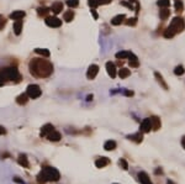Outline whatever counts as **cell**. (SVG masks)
Instances as JSON below:
<instances>
[{"label":"cell","mask_w":185,"mask_h":184,"mask_svg":"<svg viewBox=\"0 0 185 184\" xmlns=\"http://www.w3.org/2000/svg\"><path fill=\"white\" fill-rule=\"evenodd\" d=\"M184 72H185V69H184V67H183V66H178V67L174 69L175 75H183V74H184Z\"/></svg>","instance_id":"obj_35"},{"label":"cell","mask_w":185,"mask_h":184,"mask_svg":"<svg viewBox=\"0 0 185 184\" xmlns=\"http://www.w3.org/2000/svg\"><path fill=\"white\" fill-rule=\"evenodd\" d=\"M170 15V10H168V8H163L162 10H159V16L162 20H167Z\"/></svg>","instance_id":"obj_26"},{"label":"cell","mask_w":185,"mask_h":184,"mask_svg":"<svg viewBox=\"0 0 185 184\" xmlns=\"http://www.w3.org/2000/svg\"><path fill=\"white\" fill-rule=\"evenodd\" d=\"M74 19V13L72 10H68V11H65V13L63 14V20L64 21H67V22H70L72 20Z\"/></svg>","instance_id":"obj_27"},{"label":"cell","mask_w":185,"mask_h":184,"mask_svg":"<svg viewBox=\"0 0 185 184\" xmlns=\"http://www.w3.org/2000/svg\"><path fill=\"white\" fill-rule=\"evenodd\" d=\"M17 162H19V164L22 166L23 168H28V167H30L28 158H27L26 155H23V153H21V155L19 156V158H17Z\"/></svg>","instance_id":"obj_14"},{"label":"cell","mask_w":185,"mask_h":184,"mask_svg":"<svg viewBox=\"0 0 185 184\" xmlns=\"http://www.w3.org/2000/svg\"><path fill=\"white\" fill-rule=\"evenodd\" d=\"M67 5L69 8L74 9V8H78L79 5V0H67Z\"/></svg>","instance_id":"obj_34"},{"label":"cell","mask_w":185,"mask_h":184,"mask_svg":"<svg viewBox=\"0 0 185 184\" xmlns=\"http://www.w3.org/2000/svg\"><path fill=\"white\" fill-rule=\"evenodd\" d=\"M91 14H93V16H94V19L96 20V19H98V14H96V11H95V9H91Z\"/></svg>","instance_id":"obj_44"},{"label":"cell","mask_w":185,"mask_h":184,"mask_svg":"<svg viewBox=\"0 0 185 184\" xmlns=\"http://www.w3.org/2000/svg\"><path fill=\"white\" fill-rule=\"evenodd\" d=\"M125 95H127V97H132L133 95V92H130V90H125L123 92Z\"/></svg>","instance_id":"obj_43"},{"label":"cell","mask_w":185,"mask_h":184,"mask_svg":"<svg viewBox=\"0 0 185 184\" xmlns=\"http://www.w3.org/2000/svg\"><path fill=\"white\" fill-rule=\"evenodd\" d=\"M37 182L40 183V184H45L46 182H47V179H46V177L43 175V173L41 172V173L37 175Z\"/></svg>","instance_id":"obj_36"},{"label":"cell","mask_w":185,"mask_h":184,"mask_svg":"<svg viewBox=\"0 0 185 184\" xmlns=\"http://www.w3.org/2000/svg\"><path fill=\"white\" fill-rule=\"evenodd\" d=\"M47 139H48V141H52V142H58L59 140L62 139V136H61V134H59L58 131H56V130H53L52 132H50L48 135L46 136Z\"/></svg>","instance_id":"obj_11"},{"label":"cell","mask_w":185,"mask_h":184,"mask_svg":"<svg viewBox=\"0 0 185 184\" xmlns=\"http://www.w3.org/2000/svg\"><path fill=\"white\" fill-rule=\"evenodd\" d=\"M35 52L37 53V55H41L42 57H50L51 56V53L48 50H46V48H36Z\"/></svg>","instance_id":"obj_29"},{"label":"cell","mask_w":185,"mask_h":184,"mask_svg":"<svg viewBox=\"0 0 185 184\" xmlns=\"http://www.w3.org/2000/svg\"><path fill=\"white\" fill-rule=\"evenodd\" d=\"M173 31H174V33H179V32H181L185 28V22L184 20L181 19V17H174V19L172 20L170 22V26H169Z\"/></svg>","instance_id":"obj_4"},{"label":"cell","mask_w":185,"mask_h":184,"mask_svg":"<svg viewBox=\"0 0 185 184\" xmlns=\"http://www.w3.org/2000/svg\"><path fill=\"white\" fill-rule=\"evenodd\" d=\"M104 148H105L106 151H114L115 148H116V142L112 141V140L106 141L105 144H104Z\"/></svg>","instance_id":"obj_24"},{"label":"cell","mask_w":185,"mask_h":184,"mask_svg":"<svg viewBox=\"0 0 185 184\" xmlns=\"http://www.w3.org/2000/svg\"><path fill=\"white\" fill-rule=\"evenodd\" d=\"M157 5L158 6H160V8H168L169 5H170V0H158L157 1Z\"/></svg>","instance_id":"obj_32"},{"label":"cell","mask_w":185,"mask_h":184,"mask_svg":"<svg viewBox=\"0 0 185 184\" xmlns=\"http://www.w3.org/2000/svg\"><path fill=\"white\" fill-rule=\"evenodd\" d=\"M118 163H120V166L122 167V169H125V171H127V169H128V163L126 162V159L121 158V159H120V162H118Z\"/></svg>","instance_id":"obj_37"},{"label":"cell","mask_w":185,"mask_h":184,"mask_svg":"<svg viewBox=\"0 0 185 184\" xmlns=\"http://www.w3.org/2000/svg\"><path fill=\"white\" fill-rule=\"evenodd\" d=\"M20 78L21 75L15 67H8L0 69V79L1 80H15Z\"/></svg>","instance_id":"obj_2"},{"label":"cell","mask_w":185,"mask_h":184,"mask_svg":"<svg viewBox=\"0 0 185 184\" xmlns=\"http://www.w3.org/2000/svg\"><path fill=\"white\" fill-rule=\"evenodd\" d=\"M175 36V33H174V31L170 28V27H168L164 31V37H167V38H172V37H174Z\"/></svg>","instance_id":"obj_33"},{"label":"cell","mask_w":185,"mask_h":184,"mask_svg":"<svg viewBox=\"0 0 185 184\" xmlns=\"http://www.w3.org/2000/svg\"><path fill=\"white\" fill-rule=\"evenodd\" d=\"M128 1H136V0H128Z\"/></svg>","instance_id":"obj_50"},{"label":"cell","mask_w":185,"mask_h":184,"mask_svg":"<svg viewBox=\"0 0 185 184\" xmlns=\"http://www.w3.org/2000/svg\"><path fill=\"white\" fill-rule=\"evenodd\" d=\"M99 73V66L98 64H91L90 67L88 68V72H86V77H88V79H94L95 77L98 75Z\"/></svg>","instance_id":"obj_7"},{"label":"cell","mask_w":185,"mask_h":184,"mask_svg":"<svg viewBox=\"0 0 185 184\" xmlns=\"http://www.w3.org/2000/svg\"><path fill=\"white\" fill-rule=\"evenodd\" d=\"M88 4H89V6H90L91 9H95L98 6V0H88Z\"/></svg>","instance_id":"obj_39"},{"label":"cell","mask_w":185,"mask_h":184,"mask_svg":"<svg viewBox=\"0 0 185 184\" xmlns=\"http://www.w3.org/2000/svg\"><path fill=\"white\" fill-rule=\"evenodd\" d=\"M152 130V124H151V120L150 119H145V120L142 121L141 124V127H140V131L142 134H147V132H150Z\"/></svg>","instance_id":"obj_8"},{"label":"cell","mask_w":185,"mask_h":184,"mask_svg":"<svg viewBox=\"0 0 185 184\" xmlns=\"http://www.w3.org/2000/svg\"><path fill=\"white\" fill-rule=\"evenodd\" d=\"M167 184H175V183L173 182V180H168V182H167Z\"/></svg>","instance_id":"obj_48"},{"label":"cell","mask_w":185,"mask_h":184,"mask_svg":"<svg viewBox=\"0 0 185 184\" xmlns=\"http://www.w3.org/2000/svg\"><path fill=\"white\" fill-rule=\"evenodd\" d=\"M111 1H112V0H98V4H99V5H100V4H101V5H106V4H110Z\"/></svg>","instance_id":"obj_41"},{"label":"cell","mask_w":185,"mask_h":184,"mask_svg":"<svg viewBox=\"0 0 185 184\" xmlns=\"http://www.w3.org/2000/svg\"><path fill=\"white\" fill-rule=\"evenodd\" d=\"M42 173L46 177L47 182H57V180H59V178H61L59 172L53 167H45L42 169Z\"/></svg>","instance_id":"obj_3"},{"label":"cell","mask_w":185,"mask_h":184,"mask_svg":"<svg viewBox=\"0 0 185 184\" xmlns=\"http://www.w3.org/2000/svg\"><path fill=\"white\" fill-rule=\"evenodd\" d=\"M16 102L17 104H20V105H25L27 102H28V97H27V94H21V95H19L16 98Z\"/></svg>","instance_id":"obj_25"},{"label":"cell","mask_w":185,"mask_h":184,"mask_svg":"<svg viewBox=\"0 0 185 184\" xmlns=\"http://www.w3.org/2000/svg\"><path fill=\"white\" fill-rule=\"evenodd\" d=\"M4 84H5V82H4V80H1V79H0V87H3Z\"/></svg>","instance_id":"obj_47"},{"label":"cell","mask_w":185,"mask_h":184,"mask_svg":"<svg viewBox=\"0 0 185 184\" xmlns=\"http://www.w3.org/2000/svg\"><path fill=\"white\" fill-rule=\"evenodd\" d=\"M159 173H162V169H160V168L156 171V174H159Z\"/></svg>","instance_id":"obj_46"},{"label":"cell","mask_w":185,"mask_h":184,"mask_svg":"<svg viewBox=\"0 0 185 184\" xmlns=\"http://www.w3.org/2000/svg\"><path fill=\"white\" fill-rule=\"evenodd\" d=\"M136 22H137V19L136 17H132V19H128L127 21H126V23L128 26H135L136 25Z\"/></svg>","instance_id":"obj_40"},{"label":"cell","mask_w":185,"mask_h":184,"mask_svg":"<svg viewBox=\"0 0 185 184\" xmlns=\"http://www.w3.org/2000/svg\"><path fill=\"white\" fill-rule=\"evenodd\" d=\"M125 17H126V16H125L123 14L117 15V16H115L114 19L111 20V23H112L114 26H118V25H121V23L123 22V20H125Z\"/></svg>","instance_id":"obj_19"},{"label":"cell","mask_w":185,"mask_h":184,"mask_svg":"<svg viewBox=\"0 0 185 184\" xmlns=\"http://www.w3.org/2000/svg\"><path fill=\"white\" fill-rule=\"evenodd\" d=\"M53 130H55L53 125H51V124H46V125L42 127V130H41V136H47L50 132H52Z\"/></svg>","instance_id":"obj_20"},{"label":"cell","mask_w":185,"mask_h":184,"mask_svg":"<svg viewBox=\"0 0 185 184\" xmlns=\"http://www.w3.org/2000/svg\"><path fill=\"white\" fill-rule=\"evenodd\" d=\"M174 5H175V11H176V13H183V10H184V4H183L181 0H175Z\"/></svg>","instance_id":"obj_31"},{"label":"cell","mask_w":185,"mask_h":184,"mask_svg":"<svg viewBox=\"0 0 185 184\" xmlns=\"http://www.w3.org/2000/svg\"><path fill=\"white\" fill-rule=\"evenodd\" d=\"M130 74H131V72H130V69H127V68H121L120 70H118V77H120L121 79L127 78Z\"/></svg>","instance_id":"obj_28"},{"label":"cell","mask_w":185,"mask_h":184,"mask_svg":"<svg viewBox=\"0 0 185 184\" xmlns=\"http://www.w3.org/2000/svg\"><path fill=\"white\" fill-rule=\"evenodd\" d=\"M106 72L107 74H109L111 78H115L117 72H116V66H115V63H112V62H107L106 63Z\"/></svg>","instance_id":"obj_9"},{"label":"cell","mask_w":185,"mask_h":184,"mask_svg":"<svg viewBox=\"0 0 185 184\" xmlns=\"http://www.w3.org/2000/svg\"><path fill=\"white\" fill-rule=\"evenodd\" d=\"M5 134H6V130H5L4 126L0 125V135H5Z\"/></svg>","instance_id":"obj_42"},{"label":"cell","mask_w":185,"mask_h":184,"mask_svg":"<svg viewBox=\"0 0 185 184\" xmlns=\"http://www.w3.org/2000/svg\"><path fill=\"white\" fill-rule=\"evenodd\" d=\"M130 51H121V52H117L116 53V58L117 59H126V58H128V56H130Z\"/></svg>","instance_id":"obj_30"},{"label":"cell","mask_w":185,"mask_h":184,"mask_svg":"<svg viewBox=\"0 0 185 184\" xmlns=\"http://www.w3.org/2000/svg\"><path fill=\"white\" fill-rule=\"evenodd\" d=\"M30 72L37 78H47L53 73V66L50 61L43 58H33L28 63Z\"/></svg>","instance_id":"obj_1"},{"label":"cell","mask_w":185,"mask_h":184,"mask_svg":"<svg viewBox=\"0 0 185 184\" xmlns=\"http://www.w3.org/2000/svg\"><path fill=\"white\" fill-rule=\"evenodd\" d=\"M150 120L152 124V129L154 131H157V130L160 129V119H158L157 116H152V117H150Z\"/></svg>","instance_id":"obj_17"},{"label":"cell","mask_w":185,"mask_h":184,"mask_svg":"<svg viewBox=\"0 0 185 184\" xmlns=\"http://www.w3.org/2000/svg\"><path fill=\"white\" fill-rule=\"evenodd\" d=\"M45 21H46L47 26L53 27V28H58V27L62 26V20L58 19L57 16H47Z\"/></svg>","instance_id":"obj_6"},{"label":"cell","mask_w":185,"mask_h":184,"mask_svg":"<svg viewBox=\"0 0 185 184\" xmlns=\"http://www.w3.org/2000/svg\"><path fill=\"white\" fill-rule=\"evenodd\" d=\"M154 75H156V78H157L158 83H159L160 85H162V88L164 89V90H168V85H167V83L164 82V79H163V75L160 74V73H158V72H156V73H154Z\"/></svg>","instance_id":"obj_21"},{"label":"cell","mask_w":185,"mask_h":184,"mask_svg":"<svg viewBox=\"0 0 185 184\" xmlns=\"http://www.w3.org/2000/svg\"><path fill=\"white\" fill-rule=\"evenodd\" d=\"M127 139L131 140V141H133V142H136V144H141L142 140H143V135H142V132L140 131V132L133 134V135H128Z\"/></svg>","instance_id":"obj_15"},{"label":"cell","mask_w":185,"mask_h":184,"mask_svg":"<svg viewBox=\"0 0 185 184\" xmlns=\"http://www.w3.org/2000/svg\"><path fill=\"white\" fill-rule=\"evenodd\" d=\"M107 164H110V159L107 157H101V158H98L96 161H95V166H96L98 168H104Z\"/></svg>","instance_id":"obj_12"},{"label":"cell","mask_w":185,"mask_h":184,"mask_svg":"<svg viewBox=\"0 0 185 184\" xmlns=\"http://www.w3.org/2000/svg\"><path fill=\"white\" fill-rule=\"evenodd\" d=\"M23 16H25V11L17 10V11H14V13L10 14V19L11 20H15V21H19V20L23 19Z\"/></svg>","instance_id":"obj_13"},{"label":"cell","mask_w":185,"mask_h":184,"mask_svg":"<svg viewBox=\"0 0 185 184\" xmlns=\"http://www.w3.org/2000/svg\"><path fill=\"white\" fill-rule=\"evenodd\" d=\"M50 9L48 8H45V6H40L38 9H37V15L40 16V17H47L48 16V14H50Z\"/></svg>","instance_id":"obj_22"},{"label":"cell","mask_w":185,"mask_h":184,"mask_svg":"<svg viewBox=\"0 0 185 184\" xmlns=\"http://www.w3.org/2000/svg\"><path fill=\"white\" fill-rule=\"evenodd\" d=\"M114 184H117V183H114Z\"/></svg>","instance_id":"obj_51"},{"label":"cell","mask_w":185,"mask_h":184,"mask_svg":"<svg viewBox=\"0 0 185 184\" xmlns=\"http://www.w3.org/2000/svg\"><path fill=\"white\" fill-rule=\"evenodd\" d=\"M22 27H23V25H22V21L21 20H19V21H15V23H14V32H15V35H19L22 32Z\"/></svg>","instance_id":"obj_23"},{"label":"cell","mask_w":185,"mask_h":184,"mask_svg":"<svg viewBox=\"0 0 185 184\" xmlns=\"http://www.w3.org/2000/svg\"><path fill=\"white\" fill-rule=\"evenodd\" d=\"M26 94L30 99H37L41 97L42 90H41V88L37 84H30L26 89Z\"/></svg>","instance_id":"obj_5"},{"label":"cell","mask_w":185,"mask_h":184,"mask_svg":"<svg viewBox=\"0 0 185 184\" xmlns=\"http://www.w3.org/2000/svg\"><path fill=\"white\" fill-rule=\"evenodd\" d=\"M128 58H130V61H128V63H130V66L131 67H133V68H137L140 66V63H138V58H137L132 52L130 53V56H128Z\"/></svg>","instance_id":"obj_18"},{"label":"cell","mask_w":185,"mask_h":184,"mask_svg":"<svg viewBox=\"0 0 185 184\" xmlns=\"http://www.w3.org/2000/svg\"><path fill=\"white\" fill-rule=\"evenodd\" d=\"M50 10L52 11L53 14H56V15L61 14L62 10H63V3H62V1H56V3H53Z\"/></svg>","instance_id":"obj_10"},{"label":"cell","mask_w":185,"mask_h":184,"mask_svg":"<svg viewBox=\"0 0 185 184\" xmlns=\"http://www.w3.org/2000/svg\"><path fill=\"white\" fill-rule=\"evenodd\" d=\"M91 99H93V95H89V97H88V99H86V100H91Z\"/></svg>","instance_id":"obj_49"},{"label":"cell","mask_w":185,"mask_h":184,"mask_svg":"<svg viewBox=\"0 0 185 184\" xmlns=\"http://www.w3.org/2000/svg\"><path fill=\"white\" fill-rule=\"evenodd\" d=\"M5 25H6V19L3 15H0V31L5 27Z\"/></svg>","instance_id":"obj_38"},{"label":"cell","mask_w":185,"mask_h":184,"mask_svg":"<svg viewBox=\"0 0 185 184\" xmlns=\"http://www.w3.org/2000/svg\"><path fill=\"white\" fill-rule=\"evenodd\" d=\"M181 146L185 148V136H184V137L181 139Z\"/></svg>","instance_id":"obj_45"},{"label":"cell","mask_w":185,"mask_h":184,"mask_svg":"<svg viewBox=\"0 0 185 184\" xmlns=\"http://www.w3.org/2000/svg\"><path fill=\"white\" fill-rule=\"evenodd\" d=\"M138 179L142 184H152L151 182V178L148 177V174L146 173V172H140L138 173Z\"/></svg>","instance_id":"obj_16"}]
</instances>
